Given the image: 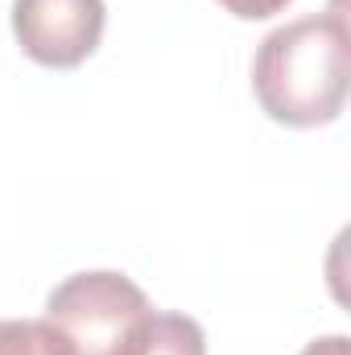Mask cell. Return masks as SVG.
Instances as JSON below:
<instances>
[{
    "mask_svg": "<svg viewBox=\"0 0 351 355\" xmlns=\"http://www.w3.org/2000/svg\"><path fill=\"white\" fill-rule=\"evenodd\" d=\"M0 355H75L46 318H0Z\"/></svg>",
    "mask_w": 351,
    "mask_h": 355,
    "instance_id": "4",
    "label": "cell"
},
{
    "mask_svg": "<svg viewBox=\"0 0 351 355\" xmlns=\"http://www.w3.org/2000/svg\"><path fill=\"white\" fill-rule=\"evenodd\" d=\"M141 355H207V335L186 314H157Z\"/></svg>",
    "mask_w": 351,
    "mask_h": 355,
    "instance_id": "5",
    "label": "cell"
},
{
    "mask_svg": "<svg viewBox=\"0 0 351 355\" xmlns=\"http://www.w3.org/2000/svg\"><path fill=\"white\" fill-rule=\"evenodd\" d=\"M153 318L145 289L112 268L75 272L46 297V322L75 355H141Z\"/></svg>",
    "mask_w": 351,
    "mask_h": 355,
    "instance_id": "2",
    "label": "cell"
},
{
    "mask_svg": "<svg viewBox=\"0 0 351 355\" xmlns=\"http://www.w3.org/2000/svg\"><path fill=\"white\" fill-rule=\"evenodd\" d=\"M302 355H348V335H327V339H314L306 343Z\"/></svg>",
    "mask_w": 351,
    "mask_h": 355,
    "instance_id": "7",
    "label": "cell"
},
{
    "mask_svg": "<svg viewBox=\"0 0 351 355\" xmlns=\"http://www.w3.org/2000/svg\"><path fill=\"white\" fill-rule=\"evenodd\" d=\"M108 25L103 0H12V33L25 58L50 71H75L99 50Z\"/></svg>",
    "mask_w": 351,
    "mask_h": 355,
    "instance_id": "3",
    "label": "cell"
},
{
    "mask_svg": "<svg viewBox=\"0 0 351 355\" xmlns=\"http://www.w3.org/2000/svg\"><path fill=\"white\" fill-rule=\"evenodd\" d=\"M232 17H240V21H264V17H273V12H281L289 0H219Z\"/></svg>",
    "mask_w": 351,
    "mask_h": 355,
    "instance_id": "6",
    "label": "cell"
},
{
    "mask_svg": "<svg viewBox=\"0 0 351 355\" xmlns=\"http://www.w3.org/2000/svg\"><path fill=\"white\" fill-rule=\"evenodd\" d=\"M252 91L268 120L318 128L348 103V21L343 12L302 17L273 29L252 58Z\"/></svg>",
    "mask_w": 351,
    "mask_h": 355,
    "instance_id": "1",
    "label": "cell"
}]
</instances>
